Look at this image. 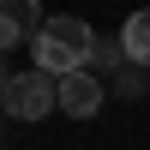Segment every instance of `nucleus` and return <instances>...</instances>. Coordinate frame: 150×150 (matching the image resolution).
<instances>
[{"mask_svg":"<svg viewBox=\"0 0 150 150\" xmlns=\"http://www.w3.org/2000/svg\"><path fill=\"white\" fill-rule=\"evenodd\" d=\"M36 66L42 72H54V78H72V72H90V60H96V30L84 18H72V12H60V18H48L42 24V36H36Z\"/></svg>","mask_w":150,"mask_h":150,"instance_id":"nucleus-1","label":"nucleus"},{"mask_svg":"<svg viewBox=\"0 0 150 150\" xmlns=\"http://www.w3.org/2000/svg\"><path fill=\"white\" fill-rule=\"evenodd\" d=\"M0 102H6L12 120H42V114H54V108H60V78H54V72H42V66H30V72H6Z\"/></svg>","mask_w":150,"mask_h":150,"instance_id":"nucleus-2","label":"nucleus"},{"mask_svg":"<svg viewBox=\"0 0 150 150\" xmlns=\"http://www.w3.org/2000/svg\"><path fill=\"white\" fill-rule=\"evenodd\" d=\"M42 0H0V48H24L42 36Z\"/></svg>","mask_w":150,"mask_h":150,"instance_id":"nucleus-3","label":"nucleus"},{"mask_svg":"<svg viewBox=\"0 0 150 150\" xmlns=\"http://www.w3.org/2000/svg\"><path fill=\"white\" fill-rule=\"evenodd\" d=\"M102 96H108V84L96 78V72H72V78H60V114L90 120L96 108H102Z\"/></svg>","mask_w":150,"mask_h":150,"instance_id":"nucleus-4","label":"nucleus"},{"mask_svg":"<svg viewBox=\"0 0 150 150\" xmlns=\"http://www.w3.org/2000/svg\"><path fill=\"white\" fill-rule=\"evenodd\" d=\"M120 48H126V66H150V6L120 24Z\"/></svg>","mask_w":150,"mask_h":150,"instance_id":"nucleus-5","label":"nucleus"},{"mask_svg":"<svg viewBox=\"0 0 150 150\" xmlns=\"http://www.w3.org/2000/svg\"><path fill=\"white\" fill-rule=\"evenodd\" d=\"M114 90H120V96H144V66H126Z\"/></svg>","mask_w":150,"mask_h":150,"instance_id":"nucleus-6","label":"nucleus"}]
</instances>
